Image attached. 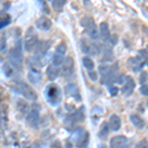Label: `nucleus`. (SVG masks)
Masks as SVG:
<instances>
[{
	"label": "nucleus",
	"instance_id": "obj_1",
	"mask_svg": "<svg viewBox=\"0 0 148 148\" xmlns=\"http://www.w3.org/2000/svg\"><path fill=\"white\" fill-rule=\"evenodd\" d=\"M80 24L83 28L85 29L87 35L90 37L91 40H98L100 38V34H99V28L96 26V23L93 20L92 17H89V16H86V17H83L81 19Z\"/></svg>",
	"mask_w": 148,
	"mask_h": 148
},
{
	"label": "nucleus",
	"instance_id": "obj_2",
	"mask_svg": "<svg viewBox=\"0 0 148 148\" xmlns=\"http://www.w3.org/2000/svg\"><path fill=\"white\" fill-rule=\"evenodd\" d=\"M20 42H21L19 40L17 47H14V49H11L8 53L9 61H10L11 65L18 71H20L21 69H22V60H23V58H22L23 54H22V51H21Z\"/></svg>",
	"mask_w": 148,
	"mask_h": 148
},
{
	"label": "nucleus",
	"instance_id": "obj_3",
	"mask_svg": "<svg viewBox=\"0 0 148 148\" xmlns=\"http://www.w3.org/2000/svg\"><path fill=\"white\" fill-rule=\"evenodd\" d=\"M45 94H46L47 102L51 105H52V106H56V105L59 104V102L61 101L60 89L54 84L47 86Z\"/></svg>",
	"mask_w": 148,
	"mask_h": 148
},
{
	"label": "nucleus",
	"instance_id": "obj_4",
	"mask_svg": "<svg viewBox=\"0 0 148 148\" xmlns=\"http://www.w3.org/2000/svg\"><path fill=\"white\" fill-rule=\"evenodd\" d=\"M38 42H39V40H38V36L36 34L34 28H29L27 30V33H26L25 40H24L25 51L28 52L35 51Z\"/></svg>",
	"mask_w": 148,
	"mask_h": 148
},
{
	"label": "nucleus",
	"instance_id": "obj_5",
	"mask_svg": "<svg viewBox=\"0 0 148 148\" xmlns=\"http://www.w3.org/2000/svg\"><path fill=\"white\" fill-rule=\"evenodd\" d=\"M19 92L22 95L24 98H26L29 101H36L38 99V94L36 93V91L31 87L30 85L27 84L26 82H19L17 86Z\"/></svg>",
	"mask_w": 148,
	"mask_h": 148
},
{
	"label": "nucleus",
	"instance_id": "obj_6",
	"mask_svg": "<svg viewBox=\"0 0 148 148\" xmlns=\"http://www.w3.org/2000/svg\"><path fill=\"white\" fill-rule=\"evenodd\" d=\"M51 47V42L49 40H42V42H39L35 49L34 58H36L37 60L42 59L46 56L47 52L49 51Z\"/></svg>",
	"mask_w": 148,
	"mask_h": 148
},
{
	"label": "nucleus",
	"instance_id": "obj_7",
	"mask_svg": "<svg viewBox=\"0 0 148 148\" xmlns=\"http://www.w3.org/2000/svg\"><path fill=\"white\" fill-rule=\"evenodd\" d=\"M40 121V107L39 105L34 104L31 109L29 110L28 114H27V121L28 125L33 126V127H36L39 123Z\"/></svg>",
	"mask_w": 148,
	"mask_h": 148
},
{
	"label": "nucleus",
	"instance_id": "obj_8",
	"mask_svg": "<svg viewBox=\"0 0 148 148\" xmlns=\"http://www.w3.org/2000/svg\"><path fill=\"white\" fill-rule=\"evenodd\" d=\"M81 49L84 53H87L88 56H97L99 53V47L93 42H88L87 40H81Z\"/></svg>",
	"mask_w": 148,
	"mask_h": 148
},
{
	"label": "nucleus",
	"instance_id": "obj_9",
	"mask_svg": "<svg viewBox=\"0 0 148 148\" xmlns=\"http://www.w3.org/2000/svg\"><path fill=\"white\" fill-rule=\"evenodd\" d=\"M61 74L63 76H70L74 72V59L71 56H67L64 58L61 64Z\"/></svg>",
	"mask_w": 148,
	"mask_h": 148
},
{
	"label": "nucleus",
	"instance_id": "obj_10",
	"mask_svg": "<svg viewBox=\"0 0 148 148\" xmlns=\"http://www.w3.org/2000/svg\"><path fill=\"white\" fill-rule=\"evenodd\" d=\"M77 138H76V147L77 148H85L89 143V133L84 131L83 128H78L76 131Z\"/></svg>",
	"mask_w": 148,
	"mask_h": 148
},
{
	"label": "nucleus",
	"instance_id": "obj_11",
	"mask_svg": "<svg viewBox=\"0 0 148 148\" xmlns=\"http://www.w3.org/2000/svg\"><path fill=\"white\" fill-rule=\"evenodd\" d=\"M144 61L143 59L140 57L139 56H134V57H130V59L127 60V66L130 70H132L133 72H138L143 68L144 66Z\"/></svg>",
	"mask_w": 148,
	"mask_h": 148
},
{
	"label": "nucleus",
	"instance_id": "obj_12",
	"mask_svg": "<svg viewBox=\"0 0 148 148\" xmlns=\"http://www.w3.org/2000/svg\"><path fill=\"white\" fill-rule=\"evenodd\" d=\"M64 91H65V94L67 95L68 97L74 98V99L78 102L81 101L79 88L77 87V85L74 84V83H69V84L66 85L65 88H64Z\"/></svg>",
	"mask_w": 148,
	"mask_h": 148
},
{
	"label": "nucleus",
	"instance_id": "obj_13",
	"mask_svg": "<svg viewBox=\"0 0 148 148\" xmlns=\"http://www.w3.org/2000/svg\"><path fill=\"white\" fill-rule=\"evenodd\" d=\"M134 88H135V82H134V80H133V78L130 77V76H127L125 82L123 83V88H121V93H123L125 96L128 97L133 93Z\"/></svg>",
	"mask_w": 148,
	"mask_h": 148
},
{
	"label": "nucleus",
	"instance_id": "obj_14",
	"mask_svg": "<svg viewBox=\"0 0 148 148\" xmlns=\"http://www.w3.org/2000/svg\"><path fill=\"white\" fill-rule=\"evenodd\" d=\"M99 47V53L102 56V61H111L114 58V53L112 47H109L108 46H98Z\"/></svg>",
	"mask_w": 148,
	"mask_h": 148
},
{
	"label": "nucleus",
	"instance_id": "obj_15",
	"mask_svg": "<svg viewBox=\"0 0 148 148\" xmlns=\"http://www.w3.org/2000/svg\"><path fill=\"white\" fill-rule=\"evenodd\" d=\"M126 142H127V138L125 135H116V136L112 137L111 141H110V147L121 148L123 145L126 144Z\"/></svg>",
	"mask_w": 148,
	"mask_h": 148
},
{
	"label": "nucleus",
	"instance_id": "obj_16",
	"mask_svg": "<svg viewBox=\"0 0 148 148\" xmlns=\"http://www.w3.org/2000/svg\"><path fill=\"white\" fill-rule=\"evenodd\" d=\"M51 21L47 17H40L36 21V27L40 31H49L51 28Z\"/></svg>",
	"mask_w": 148,
	"mask_h": 148
},
{
	"label": "nucleus",
	"instance_id": "obj_17",
	"mask_svg": "<svg viewBox=\"0 0 148 148\" xmlns=\"http://www.w3.org/2000/svg\"><path fill=\"white\" fill-rule=\"evenodd\" d=\"M108 123L110 126V130H113V131H118L121 130V120L118 114H112V116H110V120H109Z\"/></svg>",
	"mask_w": 148,
	"mask_h": 148
},
{
	"label": "nucleus",
	"instance_id": "obj_18",
	"mask_svg": "<svg viewBox=\"0 0 148 148\" xmlns=\"http://www.w3.org/2000/svg\"><path fill=\"white\" fill-rule=\"evenodd\" d=\"M42 73H40V70L35 68H32L28 73V79L30 80L31 83L33 84H38L42 81Z\"/></svg>",
	"mask_w": 148,
	"mask_h": 148
},
{
	"label": "nucleus",
	"instance_id": "obj_19",
	"mask_svg": "<svg viewBox=\"0 0 148 148\" xmlns=\"http://www.w3.org/2000/svg\"><path fill=\"white\" fill-rule=\"evenodd\" d=\"M59 74H60V70H59L58 67L54 66L53 64L47 66V78H49V81H54L59 76Z\"/></svg>",
	"mask_w": 148,
	"mask_h": 148
},
{
	"label": "nucleus",
	"instance_id": "obj_20",
	"mask_svg": "<svg viewBox=\"0 0 148 148\" xmlns=\"http://www.w3.org/2000/svg\"><path fill=\"white\" fill-rule=\"evenodd\" d=\"M99 34H100V38L106 42L108 40V38L110 37V28H109V24L107 22H102L99 25Z\"/></svg>",
	"mask_w": 148,
	"mask_h": 148
},
{
	"label": "nucleus",
	"instance_id": "obj_21",
	"mask_svg": "<svg viewBox=\"0 0 148 148\" xmlns=\"http://www.w3.org/2000/svg\"><path fill=\"white\" fill-rule=\"evenodd\" d=\"M130 121L133 125L138 130H142L145 126V121H143L142 118H140L136 114H131L130 116Z\"/></svg>",
	"mask_w": 148,
	"mask_h": 148
},
{
	"label": "nucleus",
	"instance_id": "obj_22",
	"mask_svg": "<svg viewBox=\"0 0 148 148\" xmlns=\"http://www.w3.org/2000/svg\"><path fill=\"white\" fill-rule=\"evenodd\" d=\"M64 58H65V57H64L63 54H60V53H58V52L54 51V54L51 58L52 64H53L54 66H56V67H59V66H61V64H62Z\"/></svg>",
	"mask_w": 148,
	"mask_h": 148
},
{
	"label": "nucleus",
	"instance_id": "obj_23",
	"mask_svg": "<svg viewBox=\"0 0 148 148\" xmlns=\"http://www.w3.org/2000/svg\"><path fill=\"white\" fill-rule=\"evenodd\" d=\"M82 62H83V66H84L87 70H89V71L94 70L95 63H94V61H93V59L91 58V57L84 56L82 59Z\"/></svg>",
	"mask_w": 148,
	"mask_h": 148
},
{
	"label": "nucleus",
	"instance_id": "obj_24",
	"mask_svg": "<svg viewBox=\"0 0 148 148\" xmlns=\"http://www.w3.org/2000/svg\"><path fill=\"white\" fill-rule=\"evenodd\" d=\"M17 109L21 114H27L29 112V105L23 100H19L17 102Z\"/></svg>",
	"mask_w": 148,
	"mask_h": 148
},
{
	"label": "nucleus",
	"instance_id": "obj_25",
	"mask_svg": "<svg viewBox=\"0 0 148 148\" xmlns=\"http://www.w3.org/2000/svg\"><path fill=\"white\" fill-rule=\"evenodd\" d=\"M109 130H110L109 123H103L101 128H100V131H99V137L102 138V139H105L109 134Z\"/></svg>",
	"mask_w": 148,
	"mask_h": 148
},
{
	"label": "nucleus",
	"instance_id": "obj_26",
	"mask_svg": "<svg viewBox=\"0 0 148 148\" xmlns=\"http://www.w3.org/2000/svg\"><path fill=\"white\" fill-rule=\"evenodd\" d=\"M66 2H67V0H51L52 7L56 11L61 10L63 8V6L66 4Z\"/></svg>",
	"mask_w": 148,
	"mask_h": 148
},
{
	"label": "nucleus",
	"instance_id": "obj_27",
	"mask_svg": "<svg viewBox=\"0 0 148 148\" xmlns=\"http://www.w3.org/2000/svg\"><path fill=\"white\" fill-rule=\"evenodd\" d=\"M66 51H67V46H66L65 42H60L56 47V52H58V53L63 54V56H65Z\"/></svg>",
	"mask_w": 148,
	"mask_h": 148
},
{
	"label": "nucleus",
	"instance_id": "obj_28",
	"mask_svg": "<svg viewBox=\"0 0 148 148\" xmlns=\"http://www.w3.org/2000/svg\"><path fill=\"white\" fill-rule=\"evenodd\" d=\"M118 42H119V37L116 34L110 35V37L108 38V40H106L107 44H109L110 46H112V47L116 46V45L118 44Z\"/></svg>",
	"mask_w": 148,
	"mask_h": 148
},
{
	"label": "nucleus",
	"instance_id": "obj_29",
	"mask_svg": "<svg viewBox=\"0 0 148 148\" xmlns=\"http://www.w3.org/2000/svg\"><path fill=\"white\" fill-rule=\"evenodd\" d=\"M3 70H4V73L7 77H10V76L13 74V66H10V64H5L3 67Z\"/></svg>",
	"mask_w": 148,
	"mask_h": 148
},
{
	"label": "nucleus",
	"instance_id": "obj_30",
	"mask_svg": "<svg viewBox=\"0 0 148 148\" xmlns=\"http://www.w3.org/2000/svg\"><path fill=\"white\" fill-rule=\"evenodd\" d=\"M138 56L143 59L144 63L148 65V51H145V49H141V51H139V53H138Z\"/></svg>",
	"mask_w": 148,
	"mask_h": 148
},
{
	"label": "nucleus",
	"instance_id": "obj_31",
	"mask_svg": "<svg viewBox=\"0 0 148 148\" xmlns=\"http://www.w3.org/2000/svg\"><path fill=\"white\" fill-rule=\"evenodd\" d=\"M134 148H148V139L144 138V139L138 141Z\"/></svg>",
	"mask_w": 148,
	"mask_h": 148
},
{
	"label": "nucleus",
	"instance_id": "obj_32",
	"mask_svg": "<svg viewBox=\"0 0 148 148\" xmlns=\"http://www.w3.org/2000/svg\"><path fill=\"white\" fill-rule=\"evenodd\" d=\"M6 49H7L6 39L5 38H2V39L0 40V52L4 53V52L6 51Z\"/></svg>",
	"mask_w": 148,
	"mask_h": 148
},
{
	"label": "nucleus",
	"instance_id": "obj_33",
	"mask_svg": "<svg viewBox=\"0 0 148 148\" xmlns=\"http://www.w3.org/2000/svg\"><path fill=\"white\" fill-rule=\"evenodd\" d=\"M147 78H148V75L146 72H142L141 74H140L139 76V83L141 85H144L145 83L147 82Z\"/></svg>",
	"mask_w": 148,
	"mask_h": 148
},
{
	"label": "nucleus",
	"instance_id": "obj_34",
	"mask_svg": "<svg viewBox=\"0 0 148 148\" xmlns=\"http://www.w3.org/2000/svg\"><path fill=\"white\" fill-rule=\"evenodd\" d=\"M126 77H127V76L123 75V74H120V75L116 76V82H118L119 84L123 85V83H125V80H126Z\"/></svg>",
	"mask_w": 148,
	"mask_h": 148
},
{
	"label": "nucleus",
	"instance_id": "obj_35",
	"mask_svg": "<svg viewBox=\"0 0 148 148\" xmlns=\"http://www.w3.org/2000/svg\"><path fill=\"white\" fill-rule=\"evenodd\" d=\"M88 76H89L90 80H92V81H97L98 80V73L94 70L89 71V72H88Z\"/></svg>",
	"mask_w": 148,
	"mask_h": 148
},
{
	"label": "nucleus",
	"instance_id": "obj_36",
	"mask_svg": "<svg viewBox=\"0 0 148 148\" xmlns=\"http://www.w3.org/2000/svg\"><path fill=\"white\" fill-rule=\"evenodd\" d=\"M9 24H10V17L7 19H2V20H0V29H3L4 27L8 26Z\"/></svg>",
	"mask_w": 148,
	"mask_h": 148
},
{
	"label": "nucleus",
	"instance_id": "obj_37",
	"mask_svg": "<svg viewBox=\"0 0 148 148\" xmlns=\"http://www.w3.org/2000/svg\"><path fill=\"white\" fill-rule=\"evenodd\" d=\"M140 94H142L143 96H148V86L147 85H142L139 89Z\"/></svg>",
	"mask_w": 148,
	"mask_h": 148
},
{
	"label": "nucleus",
	"instance_id": "obj_38",
	"mask_svg": "<svg viewBox=\"0 0 148 148\" xmlns=\"http://www.w3.org/2000/svg\"><path fill=\"white\" fill-rule=\"evenodd\" d=\"M51 148H63V147L59 140H54V141L51 144Z\"/></svg>",
	"mask_w": 148,
	"mask_h": 148
},
{
	"label": "nucleus",
	"instance_id": "obj_39",
	"mask_svg": "<svg viewBox=\"0 0 148 148\" xmlns=\"http://www.w3.org/2000/svg\"><path fill=\"white\" fill-rule=\"evenodd\" d=\"M109 93L111 94V96H116L119 93V89L116 87H111L109 90Z\"/></svg>",
	"mask_w": 148,
	"mask_h": 148
},
{
	"label": "nucleus",
	"instance_id": "obj_40",
	"mask_svg": "<svg viewBox=\"0 0 148 148\" xmlns=\"http://www.w3.org/2000/svg\"><path fill=\"white\" fill-rule=\"evenodd\" d=\"M34 148H44V146H42V144L40 142H35Z\"/></svg>",
	"mask_w": 148,
	"mask_h": 148
},
{
	"label": "nucleus",
	"instance_id": "obj_41",
	"mask_svg": "<svg viewBox=\"0 0 148 148\" xmlns=\"http://www.w3.org/2000/svg\"><path fill=\"white\" fill-rule=\"evenodd\" d=\"M67 148H72V147H71V144H70V143H69V144L67 143Z\"/></svg>",
	"mask_w": 148,
	"mask_h": 148
},
{
	"label": "nucleus",
	"instance_id": "obj_42",
	"mask_svg": "<svg viewBox=\"0 0 148 148\" xmlns=\"http://www.w3.org/2000/svg\"><path fill=\"white\" fill-rule=\"evenodd\" d=\"M0 135H1V125H0Z\"/></svg>",
	"mask_w": 148,
	"mask_h": 148
},
{
	"label": "nucleus",
	"instance_id": "obj_43",
	"mask_svg": "<svg viewBox=\"0 0 148 148\" xmlns=\"http://www.w3.org/2000/svg\"><path fill=\"white\" fill-rule=\"evenodd\" d=\"M39 1H40V2H44V0H39Z\"/></svg>",
	"mask_w": 148,
	"mask_h": 148
},
{
	"label": "nucleus",
	"instance_id": "obj_44",
	"mask_svg": "<svg viewBox=\"0 0 148 148\" xmlns=\"http://www.w3.org/2000/svg\"><path fill=\"white\" fill-rule=\"evenodd\" d=\"M147 51H148V47H147Z\"/></svg>",
	"mask_w": 148,
	"mask_h": 148
}]
</instances>
